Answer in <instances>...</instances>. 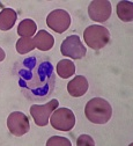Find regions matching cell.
Instances as JSON below:
<instances>
[{
  "mask_svg": "<svg viewBox=\"0 0 133 146\" xmlns=\"http://www.w3.org/2000/svg\"><path fill=\"white\" fill-rule=\"evenodd\" d=\"M5 57H6V53H5V51L0 48V62H3L4 59H5Z\"/></svg>",
  "mask_w": 133,
  "mask_h": 146,
  "instance_id": "cell-19",
  "label": "cell"
},
{
  "mask_svg": "<svg viewBox=\"0 0 133 146\" xmlns=\"http://www.w3.org/2000/svg\"><path fill=\"white\" fill-rule=\"evenodd\" d=\"M117 15L124 22H132L133 20V4L132 1H119L117 4Z\"/></svg>",
  "mask_w": 133,
  "mask_h": 146,
  "instance_id": "cell-13",
  "label": "cell"
},
{
  "mask_svg": "<svg viewBox=\"0 0 133 146\" xmlns=\"http://www.w3.org/2000/svg\"><path fill=\"white\" fill-rule=\"evenodd\" d=\"M36 30H37V26L35 21L31 19L22 20L17 27V34L19 36H22V37H31V36L35 35Z\"/></svg>",
  "mask_w": 133,
  "mask_h": 146,
  "instance_id": "cell-15",
  "label": "cell"
},
{
  "mask_svg": "<svg viewBox=\"0 0 133 146\" xmlns=\"http://www.w3.org/2000/svg\"><path fill=\"white\" fill-rule=\"evenodd\" d=\"M17 20V13L13 8H4L0 12V30H11Z\"/></svg>",
  "mask_w": 133,
  "mask_h": 146,
  "instance_id": "cell-12",
  "label": "cell"
},
{
  "mask_svg": "<svg viewBox=\"0 0 133 146\" xmlns=\"http://www.w3.org/2000/svg\"><path fill=\"white\" fill-rule=\"evenodd\" d=\"M71 146L72 143L65 138V137H60V136H53L51 138H49V140L46 141V146Z\"/></svg>",
  "mask_w": 133,
  "mask_h": 146,
  "instance_id": "cell-17",
  "label": "cell"
},
{
  "mask_svg": "<svg viewBox=\"0 0 133 146\" xmlns=\"http://www.w3.org/2000/svg\"><path fill=\"white\" fill-rule=\"evenodd\" d=\"M46 26L58 34H63L71 26V16L64 9H54L46 16Z\"/></svg>",
  "mask_w": 133,
  "mask_h": 146,
  "instance_id": "cell-8",
  "label": "cell"
},
{
  "mask_svg": "<svg viewBox=\"0 0 133 146\" xmlns=\"http://www.w3.org/2000/svg\"><path fill=\"white\" fill-rule=\"evenodd\" d=\"M0 6H3V5H1V3H0Z\"/></svg>",
  "mask_w": 133,
  "mask_h": 146,
  "instance_id": "cell-20",
  "label": "cell"
},
{
  "mask_svg": "<svg viewBox=\"0 0 133 146\" xmlns=\"http://www.w3.org/2000/svg\"><path fill=\"white\" fill-rule=\"evenodd\" d=\"M77 145L78 146H94L95 145V141L94 139L88 136V135H81L78 140H77Z\"/></svg>",
  "mask_w": 133,
  "mask_h": 146,
  "instance_id": "cell-18",
  "label": "cell"
},
{
  "mask_svg": "<svg viewBox=\"0 0 133 146\" xmlns=\"http://www.w3.org/2000/svg\"><path fill=\"white\" fill-rule=\"evenodd\" d=\"M112 13L111 3L109 0H94L88 6V15L93 21L105 22Z\"/></svg>",
  "mask_w": 133,
  "mask_h": 146,
  "instance_id": "cell-9",
  "label": "cell"
},
{
  "mask_svg": "<svg viewBox=\"0 0 133 146\" xmlns=\"http://www.w3.org/2000/svg\"><path fill=\"white\" fill-rule=\"evenodd\" d=\"M58 106H59V101L57 99H53L43 106L32 104L30 107V115L34 118L35 124L38 126H45L49 123L51 114L58 108Z\"/></svg>",
  "mask_w": 133,
  "mask_h": 146,
  "instance_id": "cell-6",
  "label": "cell"
},
{
  "mask_svg": "<svg viewBox=\"0 0 133 146\" xmlns=\"http://www.w3.org/2000/svg\"><path fill=\"white\" fill-rule=\"evenodd\" d=\"M60 52L65 57H69L72 59H81L86 56L87 49L82 44L78 35H71L63 41L60 45Z\"/></svg>",
  "mask_w": 133,
  "mask_h": 146,
  "instance_id": "cell-5",
  "label": "cell"
},
{
  "mask_svg": "<svg viewBox=\"0 0 133 146\" xmlns=\"http://www.w3.org/2000/svg\"><path fill=\"white\" fill-rule=\"evenodd\" d=\"M15 48L20 54H26L35 49L34 40L31 37H21L20 40H17Z\"/></svg>",
  "mask_w": 133,
  "mask_h": 146,
  "instance_id": "cell-16",
  "label": "cell"
},
{
  "mask_svg": "<svg viewBox=\"0 0 133 146\" xmlns=\"http://www.w3.org/2000/svg\"><path fill=\"white\" fill-rule=\"evenodd\" d=\"M13 76L26 99L44 102L52 95L56 86V73L52 63L41 56H27L15 62Z\"/></svg>",
  "mask_w": 133,
  "mask_h": 146,
  "instance_id": "cell-1",
  "label": "cell"
},
{
  "mask_svg": "<svg viewBox=\"0 0 133 146\" xmlns=\"http://www.w3.org/2000/svg\"><path fill=\"white\" fill-rule=\"evenodd\" d=\"M85 115L94 124H105L112 116V107L102 98H93L85 107Z\"/></svg>",
  "mask_w": 133,
  "mask_h": 146,
  "instance_id": "cell-2",
  "label": "cell"
},
{
  "mask_svg": "<svg viewBox=\"0 0 133 146\" xmlns=\"http://www.w3.org/2000/svg\"><path fill=\"white\" fill-rule=\"evenodd\" d=\"M34 40V44L35 48H37L41 51H49L52 49L53 44H54V38L53 36L48 33L46 30H40L37 31L36 36L32 38Z\"/></svg>",
  "mask_w": 133,
  "mask_h": 146,
  "instance_id": "cell-11",
  "label": "cell"
},
{
  "mask_svg": "<svg viewBox=\"0 0 133 146\" xmlns=\"http://www.w3.org/2000/svg\"><path fill=\"white\" fill-rule=\"evenodd\" d=\"M49 121L56 130L71 131L75 125V115L69 108H57Z\"/></svg>",
  "mask_w": 133,
  "mask_h": 146,
  "instance_id": "cell-4",
  "label": "cell"
},
{
  "mask_svg": "<svg viewBox=\"0 0 133 146\" xmlns=\"http://www.w3.org/2000/svg\"><path fill=\"white\" fill-rule=\"evenodd\" d=\"M88 87V80L83 76H77L67 84V92L73 98H80L87 93Z\"/></svg>",
  "mask_w": 133,
  "mask_h": 146,
  "instance_id": "cell-10",
  "label": "cell"
},
{
  "mask_svg": "<svg viewBox=\"0 0 133 146\" xmlns=\"http://www.w3.org/2000/svg\"><path fill=\"white\" fill-rule=\"evenodd\" d=\"M83 40L86 44L93 50H100L104 48L110 41L109 30L100 25H93L85 29Z\"/></svg>",
  "mask_w": 133,
  "mask_h": 146,
  "instance_id": "cell-3",
  "label": "cell"
},
{
  "mask_svg": "<svg viewBox=\"0 0 133 146\" xmlns=\"http://www.w3.org/2000/svg\"><path fill=\"white\" fill-rule=\"evenodd\" d=\"M57 73H58V76L60 78L67 79L75 73V65L69 59L59 60L58 64H57Z\"/></svg>",
  "mask_w": 133,
  "mask_h": 146,
  "instance_id": "cell-14",
  "label": "cell"
},
{
  "mask_svg": "<svg viewBox=\"0 0 133 146\" xmlns=\"http://www.w3.org/2000/svg\"><path fill=\"white\" fill-rule=\"evenodd\" d=\"M7 127L13 136L21 137L30 130L29 118L21 111H13L7 117Z\"/></svg>",
  "mask_w": 133,
  "mask_h": 146,
  "instance_id": "cell-7",
  "label": "cell"
}]
</instances>
